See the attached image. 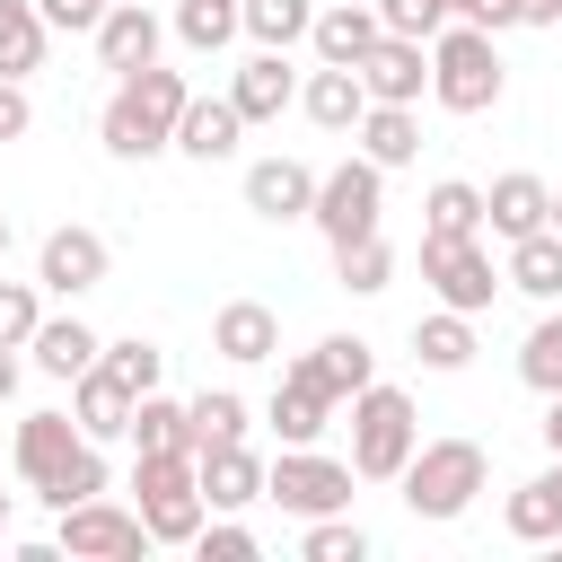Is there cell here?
<instances>
[{
  "instance_id": "4",
  "label": "cell",
  "mask_w": 562,
  "mask_h": 562,
  "mask_svg": "<svg viewBox=\"0 0 562 562\" xmlns=\"http://www.w3.org/2000/svg\"><path fill=\"white\" fill-rule=\"evenodd\" d=\"M413 448H422L413 395H404V386H386V378H369V386L351 395V474H360V483H395Z\"/></svg>"
},
{
  "instance_id": "49",
  "label": "cell",
  "mask_w": 562,
  "mask_h": 562,
  "mask_svg": "<svg viewBox=\"0 0 562 562\" xmlns=\"http://www.w3.org/2000/svg\"><path fill=\"white\" fill-rule=\"evenodd\" d=\"M18 395V351H0V404Z\"/></svg>"
},
{
  "instance_id": "33",
  "label": "cell",
  "mask_w": 562,
  "mask_h": 562,
  "mask_svg": "<svg viewBox=\"0 0 562 562\" xmlns=\"http://www.w3.org/2000/svg\"><path fill=\"white\" fill-rule=\"evenodd\" d=\"M44 9L35 0H0V70L9 79H26V70H44Z\"/></svg>"
},
{
  "instance_id": "1",
  "label": "cell",
  "mask_w": 562,
  "mask_h": 562,
  "mask_svg": "<svg viewBox=\"0 0 562 562\" xmlns=\"http://www.w3.org/2000/svg\"><path fill=\"white\" fill-rule=\"evenodd\" d=\"M184 70H167V61H149V70H123V88L105 97V114H97V140L114 149V158H158L167 140H176V114H184Z\"/></svg>"
},
{
  "instance_id": "21",
  "label": "cell",
  "mask_w": 562,
  "mask_h": 562,
  "mask_svg": "<svg viewBox=\"0 0 562 562\" xmlns=\"http://www.w3.org/2000/svg\"><path fill=\"white\" fill-rule=\"evenodd\" d=\"M360 105H369V88H360V70H342V61H316V70L299 79V114H307L316 132H351Z\"/></svg>"
},
{
  "instance_id": "19",
  "label": "cell",
  "mask_w": 562,
  "mask_h": 562,
  "mask_svg": "<svg viewBox=\"0 0 562 562\" xmlns=\"http://www.w3.org/2000/svg\"><path fill=\"white\" fill-rule=\"evenodd\" d=\"M544 211H553V184L544 176H527V167H509V176H492V193H483V228L509 246V237H527V228H544Z\"/></svg>"
},
{
  "instance_id": "51",
  "label": "cell",
  "mask_w": 562,
  "mask_h": 562,
  "mask_svg": "<svg viewBox=\"0 0 562 562\" xmlns=\"http://www.w3.org/2000/svg\"><path fill=\"white\" fill-rule=\"evenodd\" d=\"M544 228H553V237H562V184H553V211H544Z\"/></svg>"
},
{
  "instance_id": "31",
  "label": "cell",
  "mask_w": 562,
  "mask_h": 562,
  "mask_svg": "<svg viewBox=\"0 0 562 562\" xmlns=\"http://www.w3.org/2000/svg\"><path fill=\"white\" fill-rule=\"evenodd\" d=\"M334 281H342L351 299H378V290L395 281V246H386V228H369V237L334 246Z\"/></svg>"
},
{
  "instance_id": "30",
  "label": "cell",
  "mask_w": 562,
  "mask_h": 562,
  "mask_svg": "<svg viewBox=\"0 0 562 562\" xmlns=\"http://www.w3.org/2000/svg\"><path fill=\"white\" fill-rule=\"evenodd\" d=\"M123 439H132V457H158V448H193V413H184L176 395H158V386H149V395L132 404V430H123Z\"/></svg>"
},
{
  "instance_id": "16",
  "label": "cell",
  "mask_w": 562,
  "mask_h": 562,
  "mask_svg": "<svg viewBox=\"0 0 562 562\" xmlns=\"http://www.w3.org/2000/svg\"><path fill=\"white\" fill-rule=\"evenodd\" d=\"M70 448H79V422H70V413H26V422L9 430V465L26 474V492H44V483L70 465Z\"/></svg>"
},
{
  "instance_id": "7",
  "label": "cell",
  "mask_w": 562,
  "mask_h": 562,
  "mask_svg": "<svg viewBox=\"0 0 562 562\" xmlns=\"http://www.w3.org/2000/svg\"><path fill=\"white\" fill-rule=\"evenodd\" d=\"M351 465L342 457H325V448H281L272 465H263V501H281L290 518H334V509H351Z\"/></svg>"
},
{
  "instance_id": "34",
  "label": "cell",
  "mask_w": 562,
  "mask_h": 562,
  "mask_svg": "<svg viewBox=\"0 0 562 562\" xmlns=\"http://www.w3.org/2000/svg\"><path fill=\"white\" fill-rule=\"evenodd\" d=\"M422 228H439V237H483V184L439 176V184H430V202H422Z\"/></svg>"
},
{
  "instance_id": "9",
  "label": "cell",
  "mask_w": 562,
  "mask_h": 562,
  "mask_svg": "<svg viewBox=\"0 0 562 562\" xmlns=\"http://www.w3.org/2000/svg\"><path fill=\"white\" fill-rule=\"evenodd\" d=\"M114 272V246L97 237V228H53L44 246H35V290H53V299H79V290H97Z\"/></svg>"
},
{
  "instance_id": "2",
  "label": "cell",
  "mask_w": 562,
  "mask_h": 562,
  "mask_svg": "<svg viewBox=\"0 0 562 562\" xmlns=\"http://www.w3.org/2000/svg\"><path fill=\"white\" fill-rule=\"evenodd\" d=\"M404 509L413 518H430V527H448V518H465L474 501H483V483H492V457L474 448V439H422L413 457H404Z\"/></svg>"
},
{
  "instance_id": "40",
  "label": "cell",
  "mask_w": 562,
  "mask_h": 562,
  "mask_svg": "<svg viewBox=\"0 0 562 562\" xmlns=\"http://www.w3.org/2000/svg\"><path fill=\"white\" fill-rule=\"evenodd\" d=\"M44 325V290L35 281H0V351H26Z\"/></svg>"
},
{
  "instance_id": "47",
  "label": "cell",
  "mask_w": 562,
  "mask_h": 562,
  "mask_svg": "<svg viewBox=\"0 0 562 562\" xmlns=\"http://www.w3.org/2000/svg\"><path fill=\"white\" fill-rule=\"evenodd\" d=\"M518 26H562V0H518Z\"/></svg>"
},
{
  "instance_id": "28",
  "label": "cell",
  "mask_w": 562,
  "mask_h": 562,
  "mask_svg": "<svg viewBox=\"0 0 562 562\" xmlns=\"http://www.w3.org/2000/svg\"><path fill=\"white\" fill-rule=\"evenodd\" d=\"M307 26H316V0H237V35H255L263 53L307 44Z\"/></svg>"
},
{
  "instance_id": "29",
  "label": "cell",
  "mask_w": 562,
  "mask_h": 562,
  "mask_svg": "<svg viewBox=\"0 0 562 562\" xmlns=\"http://www.w3.org/2000/svg\"><path fill=\"white\" fill-rule=\"evenodd\" d=\"M307 369H316V378L334 386V404H351V395H360V386L378 378V351H369L360 334H325V342L307 351Z\"/></svg>"
},
{
  "instance_id": "39",
  "label": "cell",
  "mask_w": 562,
  "mask_h": 562,
  "mask_svg": "<svg viewBox=\"0 0 562 562\" xmlns=\"http://www.w3.org/2000/svg\"><path fill=\"white\" fill-rule=\"evenodd\" d=\"M97 360H105V369H114V378H123L132 395H149V386L167 378V351H158V342H140V334H123V342H105Z\"/></svg>"
},
{
  "instance_id": "12",
  "label": "cell",
  "mask_w": 562,
  "mask_h": 562,
  "mask_svg": "<svg viewBox=\"0 0 562 562\" xmlns=\"http://www.w3.org/2000/svg\"><path fill=\"white\" fill-rule=\"evenodd\" d=\"M88 35H97V70H114V79H123V70H149L158 44H167V26H158L140 0H105V18H97Z\"/></svg>"
},
{
  "instance_id": "18",
  "label": "cell",
  "mask_w": 562,
  "mask_h": 562,
  "mask_svg": "<svg viewBox=\"0 0 562 562\" xmlns=\"http://www.w3.org/2000/svg\"><path fill=\"white\" fill-rule=\"evenodd\" d=\"M211 351H220V360H237V369L281 360V316H272L263 299H228V307L211 316Z\"/></svg>"
},
{
  "instance_id": "24",
  "label": "cell",
  "mask_w": 562,
  "mask_h": 562,
  "mask_svg": "<svg viewBox=\"0 0 562 562\" xmlns=\"http://www.w3.org/2000/svg\"><path fill=\"white\" fill-rule=\"evenodd\" d=\"M501 290H518V299H562V237L553 228H527V237H509V263H501Z\"/></svg>"
},
{
  "instance_id": "13",
  "label": "cell",
  "mask_w": 562,
  "mask_h": 562,
  "mask_svg": "<svg viewBox=\"0 0 562 562\" xmlns=\"http://www.w3.org/2000/svg\"><path fill=\"white\" fill-rule=\"evenodd\" d=\"M132 404H140V395H132L105 360L70 378V422H79V439H97V448H114V439L132 430Z\"/></svg>"
},
{
  "instance_id": "42",
  "label": "cell",
  "mask_w": 562,
  "mask_h": 562,
  "mask_svg": "<svg viewBox=\"0 0 562 562\" xmlns=\"http://www.w3.org/2000/svg\"><path fill=\"white\" fill-rule=\"evenodd\" d=\"M378 26H386V35H413V44H430V35L448 26V0H378Z\"/></svg>"
},
{
  "instance_id": "41",
  "label": "cell",
  "mask_w": 562,
  "mask_h": 562,
  "mask_svg": "<svg viewBox=\"0 0 562 562\" xmlns=\"http://www.w3.org/2000/svg\"><path fill=\"white\" fill-rule=\"evenodd\" d=\"M176 35H184L193 53H220V44L237 35V9H228V0H184V9H176Z\"/></svg>"
},
{
  "instance_id": "36",
  "label": "cell",
  "mask_w": 562,
  "mask_h": 562,
  "mask_svg": "<svg viewBox=\"0 0 562 562\" xmlns=\"http://www.w3.org/2000/svg\"><path fill=\"white\" fill-rule=\"evenodd\" d=\"M518 378H527L536 395H562V307H544V316L527 325V342H518Z\"/></svg>"
},
{
  "instance_id": "35",
  "label": "cell",
  "mask_w": 562,
  "mask_h": 562,
  "mask_svg": "<svg viewBox=\"0 0 562 562\" xmlns=\"http://www.w3.org/2000/svg\"><path fill=\"white\" fill-rule=\"evenodd\" d=\"M184 413H193V457H202V448H228V439H246V395H237V386H202Z\"/></svg>"
},
{
  "instance_id": "46",
  "label": "cell",
  "mask_w": 562,
  "mask_h": 562,
  "mask_svg": "<svg viewBox=\"0 0 562 562\" xmlns=\"http://www.w3.org/2000/svg\"><path fill=\"white\" fill-rule=\"evenodd\" d=\"M44 9V26H61V35H88L97 18H105V0H35Z\"/></svg>"
},
{
  "instance_id": "3",
  "label": "cell",
  "mask_w": 562,
  "mask_h": 562,
  "mask_svg": "<svg viewBox=\"0 0 562 562\" xmlns=\"http://www.w3.org/2000/svg\"><path fill=\"white\" fill-rule=\"evenodd\" d=\"M501 88H509V70H501V35L448 18V26L430 35V97H439L448 114H492Z\"/></svg>"
},
{
  "instance_id": "23",
  "label": "cell",
  "mask_w": 562,
  "mask_h": 562,
  "mask_svg": "<svg viewBox=\"0 0 562 562\" xmlns=\"http://www.w3.org/2000/svg\"><path fill=\"white\" fill-rule=\"evenodd\" d=\"M378 35H386V26H378V0H334V9H316V26H307L316 61H342V70H351Z\"/></svg>"
},
{
  "instance_id": "44",
  "label": "cell",
  "mask_w": 562,
  "mask_h": 562,
  "mask_svg": "<svg viewBox=\"0 0 562 562\" xmlns=\"http://www.w3.org/2000/svg\"><path fill=\"white\" fill-rule=\"evenodd\" d=\"M26 132H35V97H26V79L0 70V140H26Z\"/></svg>"
},
{
  "instance_id": "37",
  "label": "cell",
  "mask_w": 562,
  "mask_h": 562,
  "mask_svg": "<svg viewBox=\"0 0 562 562\" xmlns=\"http://www.w3.org/2000/svg\"><path fill=\"white\" fill-rule=\"evenodd\" d=\"M105 483H114V474H105V448H97V439H79V448H70V465H61L35 501H44V509H70V501H97Z\"/></svg>"
},
{
  "instance_id": "54",
  "label": "cell",
  "mask_w": 562,
  "mask_h": 562,
  "mask_svg": "<svg viewBox=\"0 0 562 562\" xmlns=\"http://www.w3.org/2000/svg\"><path fill=\"white\" fill-rule=\"evenodd\" d=\"M228 9H237V0H228Z\"/></svg>"
},
{
  "instance_id": "10",
  "label": "cell",
  "mask_w": 562,
  "mask_h": 562,
  "mask_svg": "<svg viewBox=\"0 0 562 562\" xmlns=\"http://www.w3.org/2000/svg\"><path fill=\"white\" fill-rule=\"evenodd\" d=\"M351 70H360L369 105H422V88H430V44H413V35H378Z\"/></svg>"
},
{
  "instance_id": "43",
  "label": "cell",
  "mask_w": 562,
  "mask_h": 562,
  "mask_svg": "<svg viewBox=\"0 0 562 562\" xmlns=\"http://www.w3.org/2000/svg\"><path fill=\"white\" fill-rule=\"evenodd\" d=\"M193 553H202V562H255L263 544H255V527H237V518H202Z\"/></svg>"
},
{
  "instance_id": "6",
  "label": "cell",
  "mask_w": 562,
  "mask_h": 562,
  "mask_svg": "<svg viewBox=\"0 0 562 562\" xmlns=\"http://www.w3.org/2000/svg\"><path fill=\"white\" fill-rule=\"evenodd\" d=\"M422 281H430V299L457 307V316H483V307L501 299V272H492V246H483V237H439V228H422Z\"/></svg>"
},
{
  "instance_id": "11",
  "label": "cell",
  "mask_w": 562,
  "mask_h": 562,
  "mask_svg": "<svg viewBox=\"0 0 562 562\" xmlns=\"http://www.w3.org/2000/svg\"><path fill=\"white\" fill-rule=\"evenodd\" d=\"M272 430H281V448H316V439L334 430V386H325L307 360L281 369V386H272Z\"/></svg>"
},
{
  "instance_id": "48",
  "label": "cell",
  "mask_w": 562,
  "mask_h": 562,
  "mask_svg": "<svg viewBox=\"0 0 562 562\" xmlns=\"http://www.w3.org/2000/svg\"><path fill=\"white\" fill-rule=\"evenodd\" d=\"M544 448L562 457V395H544Z\"/></svg>"
},
{
  "instance_id": "53",
  "label": "cell",
  "mask_w": 562,
  "mask_h": 562,
  "mask_svg": "<svg viewBox=\"0 0 562 562\" xmlns=\"http://www.w3.org/2000/svg\"><path fill=\"white\" fill-rule=\"evenodd\" d=\"M0 465H9V439H0Z\"/></svg>"
},
{
  "instance_id": "25",
  "label": "cell",
  "mask_w": 562,
  "mask_h": 562,
  "mask_svg": "<svg viewBox=\"0 0 562 562\" xmlns=\"http://www.w3.org/2000/svg\"><path fill=\"white\" fill-rule=\"evenodd\" d=\"M351 140H360V158H378V167H413V158H422V114H413V105H360Z\"/></svg>"
},
{
  "instance_id": "52",
  "label": "cell",
  "mask_w": 562,
  "mask_h": 562,
  "mask_svg": "<svg viewBox=\"0 0 562 562\" xmlns=\"http://www.w3.org/2000/svg\"><path fill=\"white\" fill-rule=\"evenodd\" d=\"M0 536H9V492H0Z\"/></svg>"
},
{
  "instance_id": "32",
  "label": "cell",
  "mask_w": 562,
  "mask_h": 562,
  "mask_svg": "<svg viewBox=\"0 0 562 562\" xmlns=\"http://www.w3.org/2000/svg\"><path fill=\"white\" fill-rule=\"evenodd\" d=\"M413 351H422V369H439V378H457V369L474 360V316H457V307H439V316H422V325H413Z\"/></svg>"
},
{
  "instance_id": "26",
  "label": "cell",
  "mask_w": 562,
  "mask_h": 562,
  "mask_svg": "<svg viewBox=\"0 0 562 562\" xmlns=\"http://www.w3.org/2000/svg\"><path fill=\"white\" fill-rule=\"evenodd\" d=\"M26 351H35V369H44V378H61V386H70L79 369H97V351H105V342H97V334H88L79 316H44Z\"/></svg>"
},
{
  "instance_id": "14",
  "label": "cell",
  "mask_w": 562,
  "mask_h": 562,
  "mask_svg": "<svg viewBox=\"0 0 562 562\" xmlns=\"http://www.w3.org/2000/svg\"><path fill=\"white\" fill-rule=\"evenodd\" d=\"M228 105L246 114V123H281V105H299V70H290V53H246L237 61V79H228Z\"/></svg>"
},
{
  "instance_id": "15",
  "label": "cell",
  "mask_w": 562,
  "mask_h": 562,
  "mask_svg": "<svg viewBox=\"0 0 562 562\" xmlns=\"http://www.w3.org/2000/svg\"><path fill=\"white\" fill-rule=\"evenodd\" d=\"M307 202H316V167L307 158H255L246 167V211L255 220H307Z\"/></svg>"
},
{
  "instance_id": "5",
  "label": "cell",
  "mask_w": 562,
  "mask_h": 562,
  "mask_svg": "<svg viewBox=\"0 0 562 562\" xmlns=\"http://www.w3.org/2000/svg\"><path fill=\"white\" fill-rule=\"evenodd\" d=\"M378 211H386V167L378 158H342V167H325L316 176V202H307V220L325 228V246H351V237H369L378 228Z\"/></svg>"
},
{
  "instance_id": "27",
  "label": "cell",
  "mask_w": 562,
  "mask_h": 562,
  "mask_svg": "<svg viewBox=\"0 0 562 562\" xmlns=\"http://www.w3.org/2000/svg\"><path fill=\"white\" fill-rule=\"evenodd\" d=\"M202 518H211L202 483H167V492H140V527H149V544H193V536H202Z\"/></svg>"
},
{
  "instance_id": "8",
  "label": "cell",
  "mask_w": 562,
  "mask_h": 562,
  "mask_svg": "<svg viewBox=\"0 0 562 562\" xmlns=\"http://www.w3.org/2000/svg\"><path fill=\"white\" fill-rule=\"evenodd\" d=\"M61 527H53V544L61 553H79V562H140L149 553V527H140V509H114L105 492L97 501H70V509H53Z\"/></svg>"
},
{
  "instance_id": "20",
  "label": "cell",
  "mask_w": 562,
  "mask_h": 562,
  "mask_svg": "<svg viewBox=\"0 0 562 562\" xmlns=\"http://www.w3.org/2000/svg\"><path fill=\"white\" fill-rule=\"evenodd\" d=\"M501 527H509L518 544H562V457L501 501Z\"/></svg>"
},
{
  "instance_id": "50",
  "label": "cell",
  "mask_w": 562,
  "mask_h": 562,
  "mask_svg": "<svg viewBox=\"0 0 562 562\" xmlns=\"http://www.w3.org/2000/svg\"><path fill=\"white\" fill-rule=\"evenodd\" d=\"M9 246H18V228H9V211H0V263H9Z\"/></svg>"
},
{
  "instance_id": "45",
  "label": "cell",
  "mask_w": 562,
  "mask_h": 562,
  "mask_svg": "<svg viewBox=\"0 0 562 562\" xmlns=\"http://www.w3.org/2000/svg\"><path fill=\"white\" fill-rule=\"evenodd\" d=\"M448 18H465V26H483V35H509V26H518V0H448Z\"/></svg>"
},
{
  "instance_id": "17",
  "label": "cell",
  "mask_w": 562,
  "mask_h": 562,
  "mask_svg": "<svg viewBox=\"0 0 562 562\" xmlns=\"http://www.w3.org/2000/svg\"><path fill=\"white\" fill-rule=\"evenodd\" d=\"M237 132H246V114H237L228 97H184V114H176V140H167V149H184L193 167H220V158H237Z\"/></svg>"
},
{
  "instance_id": "22",
  "label": "cell",
  "mask_w": 562,
  "mask_h": 562,
  "mask_svg": "<svg viewBox=\"0 0 562 562\" xmlns=\"http://www.w3.org/2000/svg\"><path fill=\"white\" fill-rule=\"evenodd\" d=\"M193 474H202V501H211V509H246V501H263V457H255L246 439L202 448V457H193Z\"/></svg>"
},
{
  "instance_id": "38",
  "label": "cell",
  "mask_w": 562,
  "mask_h": 562,
  "mask_svg": "<svg viewBox=\"0 0 562 562\" xmlns=\"http://www.w3.org/2000/svg\"><path fill=\"white\" fill-rule=\"evenodd\" d=\"M299 553H307V562H369L378 544H369V527H351V518L334 509V518H307V536H299Z\"/></svg>"
}]
</instances>
